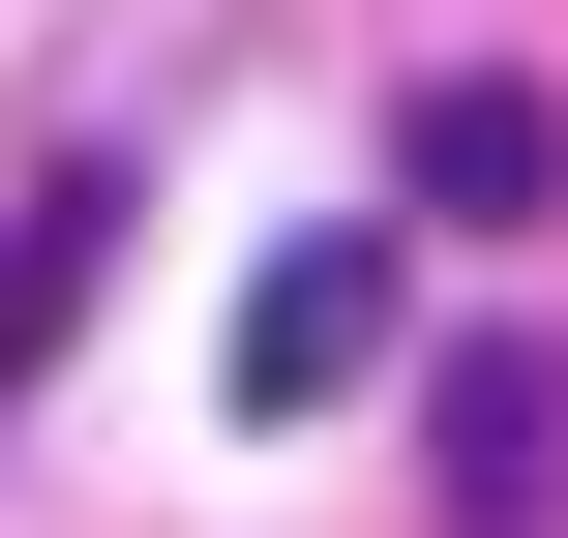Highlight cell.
<instances>
[{"instance_id":"cell-3","label":"cell","mask_w":568,"mask_h":538,"mask_svg":"<svg viewBox=\"0 0 568 538\" xmlns=\"http://www.w3.org/2000/svg\"><path fill=\"white\" fill-rule=\"evenodd\" d=\"M359 359H389V210L270 240V270H240V329H210V389H240V419H329Z\"/></svg>"},{"instance_id":"cell-1","label":"cell","mask_w":568,"mask_h":538,"mask_svg":"<svg viewBox=\"0 0 568 538\" xmlns=\"http://www.w3.org/2000/svg\"><path fill=\"white\" fill-rule=\"evenodd\" d=\"M389 210H419V240H539V210H568V90L419 60V90H389Z\"/></svg>"},{"instance_id":"cell-2","label":"cell","mask_w":568,"mask_h":538,"mask_svg":"<svg viewBox=\"0 0 568 538\" xmlns=\"http://www.w3.org/2000/svg\"><path fill=\"white\" fill-rule=\"evenodd\" d=\"M419 509H449V538H568V359H539V329L419 359Z\"/></svg>"}]
</instances>
